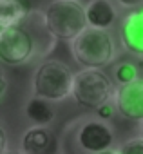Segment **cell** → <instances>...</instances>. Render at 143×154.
Returning <instances> with one entry per match:
<instances>
[{
	"instance_id": "6da1fadb",
	"label": "cell",
	"mask_w": 143,
	"mask_h": 154,
	"mask_svg": "<svg viewBox=\"0 0 143 154\" xmlns=\"http://www.w3.org/2000/svg\"><path fill=\"white\" fill-rule=\"evenodd\" d=\"M73 56L84 69H102L114 58V44L105 29L85 27L73 38Z\"/></svg>"
},
{
	"instance_id": "7a4b0ae2",
	"label": "cell",
	"mask_w": 143,
	"mask_h": 154,
	"mask_svg": "<svg viewBox=\"0 0 143 154\" xmlns=\"http://www.w3.org/2000/svg\"><path fill=\"white\" fill-rule=\"evenodd\" d=\"M44 26L54 38L73 40L87 27L85 9L76 0H53L44 11Z\"/></svg>"
},
{
	"instance_id": "3957f363",
	"label": "cell",
	"mask_w": 143,
	"mask_h": 154,
	"mask_svg": "<svg viewBox=\"0 0 143 154\" xmlns=\"http://www.w3.org/2000/svg\"><path fill=\"white\" fill-rule=\"evenodd\" d=\"M33 91L47 102H62L73 91V72L58 60H47L35 72Z\"/></svg>"
},
{
	"instance_id": "277c9868",
	"label": "cell",
	"mask_w": 143,
	"mask_h": 154,
	"mask_svg": "<svg viewBox=\"0 0 143 154\" xmlns=\"http://www.w3.org/2000/svg\"><path fill=\"white\" fill-rule=\"evenodd\" d=\"M111 80L100 69H84L73 74V91L76 103L85 109H96L111 98Z\"/></svg>"
},
{
	"instance_id": "5b68a950",
	"label": "cell",
	"mask_w": 143,
	"mask_h": 154,
	"mask_svg": "<svg viewBox=\"0 0 143 154\" xmlns=\"http://www.w3.org/2000/svg\"><path fill=\"white\" fill-rule=\"evenodd\" d=\"M35 42L29 31L20 26L0 27V60L8 65H18L33 56Z\"/></svg>"
},
{
	"instance_id": "8992f818",
	"label": "cell",
	"mask_w": 143,
	"mask_h": 154,
	"mask_svg": "<svg viewBox=\"0 0 143 154\" xmlns=\"http://www.w3.org/2000/svg\"><path fill=\"white\" fill-rule=\"evenodd\" d=\"M118 112L132 122L143 120V80L134 78L127 84H121L114 94Z\"/></svg>"
},
{
	"instance_id": "52a82bcc",
	"label": "cell",
	"mask_w": 143,
	"mask_h": 154,
	"mask_svg": "<svg viewBox=\"0 0 143 154\" xmlns=\"http://www.w3.org/2000/svg\"><path fill=\"white\" fill-rule=\"evenodd\" d=\"M78 145L87 154H102L114 145V134L103 122H87L78 131Z\"/></svg>"
},
{
	"instance_id": "ba28073f",
	"label": "cell",
	"mask_w": 143,
	"mask_h": 154,
	"mask_svg": "<svg viewBox=\"0 0 143 154\" xmlns=\"http://www.w3.org/2000/svg\"><path fill=\"white\" fill-rule=\"evenodd\" d=\"M56 136L45 127L36 125L22 136V154H56Z\"/></svg>"
},
{
	"instance_id": "9c48e42d",
	"label": "cell",
	"mask_w": 143,
	"mask_h": 154,
	"mask_svg": "<svg viewBox=\"0 0 143 154\" xmlns=\"http://www.w3.org/2000/svg\"><path fill=\"white\" fill-rule=\"evenodd\" d=\"M120 36L129 53L143 54V11H132L121 20Z\"/></svg>"
},
{
	"instance_id": "30bf717a",
	"label": "cell",
	"mask_w": 143,
	"mask_h": 154,
	"mask_svg": "<svg viewBox=\"0 0 143 154\" xmlns=\"http://www.w3.org/2000/svg\"><path fill=\"white\" fill-rule=\"evenodd\" d=\"M85 20L91 27L107 29L116 20V9L109 0H93L85 8Z\"/></svg>"
},
{
	"instance_id": "8fae6325",
	"label": "cell",
	"mask_w": 143,
	"mask_h": 154,
	"mask_svg": "<svg viewBox=\"0 0 143 154\" xmlns=\"http://www.w3.org/2000/svg\"><path fill=\"white\" fill-rule=\"evenodd\" d=\"M31 11L29 0H0V27L18 26Z\"/></svg>"
},
{
	"instance_id": "7c38bea8",
	"label": "cell",
	"mask_w": 143,
	"mask_h": 154,
	"mask_svg": "<svg viewBox=\"0 0 143 154\" xmlns=\"http://www.w3.org/2000/svg\"><path fill=\"white\" fill-rule=\"evenodd\" d=\"M26 116L35 123V125H49L54 120V109L51 103L44 98H31L26 105Z\"/></svg>"
},
{
	"instance_id": "4fadbf2b",
	"label": "cell",
	"mask_w": 143,
	"mask_h": 154,
	"mask_svg": "<svg viewBox=\"0 0 143 154\" xmlns=\"http://www.w3.org/2000/svg\"><path fill=\"white\" fill-rule=\"evenodd\" d=\"M134 78H138V72H136V67L132 63L125 62V63H120L116 67V80L120 84H127V82H130Z\"/></svg>"
},
{
	"instance_id": "5bb4252c",
	"label": "cell",
	"mask_w": 143,
	"mask_h": 154,
	"mask_svg": "<svg viewBox=\"0 0 143 154\" xmlns=\"http://www.w3.org/2000/svg\"><path fill=\"white\" fill-rule=\"evenodd\" d=\"M116 154H143V140L141 138H132L125 141Z\"/></svg>"
},
{
	"instance_id": "9a60e30c",
	"label": "cell",
	"mask_w": 143,
	"mask_h": 154,
	"mask_svg": "<svg viewBox=\"0 0 143 154\" xmlns=\"http://www.w3.org/2000/svg\"><path fill=\"white\" fill-rule=\"evenodd\" d=\"M96 111H98V116H100L102 120H109V118L112 116V107H111L109 103H103V105L96 107Z\"/></svg>"
},
{
	"instance_id": "2e32d148",
	"label": "cell",
	"mask_w": 143,
	"mask_h": 154,
	"mask_svg": "<svg viewBox=\"0 0 143 154\" xmlns=\"http://www.w3.org/2000/svg\"><path fill=\"white\" fill-rule=\"evenodd\" d=\"M6 91H8V78H6L4 71L0 69V98L6 94Z\"/></svg>"
},
{
	"instance_id": "e0dca14e",
	"label": "cell",
	"mask_w": 143,
	"mask_h": 154,
	"mask_svg": "<svg viewBox=\"0 0 143 154\" xmlns=\"http://www.w3.org/2000/svg\"><path fill=\"white\" fill-rule=\"evenodd\" d=\"M6 145H8V134H6L4 127L0 125V154L6 150Z\"/></svg>"
},
{
	"instance_id": "ac0fdd59",
	"label": "cell",
	"mask_w": 143,
	"mask_h": 154,
	"mask_svg": "<svg viewBox=\"0 0 143 154\" xmlns=\"http://www.w3.org/2000/svg\"><path fill=\"white\" fill-rule=\"evenodd\" d=\"M118 2H120L121 6H125V8H134V6L143 4V0H118Z\"/></svg>"
},
{
	"instance_id": "d6986e66",
	"label": "cell",
	"mask_w": 143,
	"mask_h": 154,
	"mask_svg": "<svg viewBox=\"0 0 143 154\" xmlns=\"http://www.w3.org/2000/svg\"><path fill=\"white\" fill-rule=\"evenodd\" d=\"M2 154H22V152H18V150H4Z\"/></svg>"
},
{
	"instance_id": "ffe728a7",
	"label": "cell",
	"mask_w": 143,
	"mask_h": 154,
	"mask_svg": "<svg viewBox=\"0 0 143 154\" xmlns=\"http://www.w3.org/2000/svg\"><path fill=\"white\" fill-rule=\"evenodd\" d=\"M141 140H143V120H141V136H139Z\"/></svg>"
},
{
	"instance_id": "44dd1931",
	"label": "cell",
	"mask_w": 143,
	"mask_h": 154,
	"mask_svg": "<svg viewBox=\"0 0 143 154\" xmlns=\"http://www.w3.org/2000/svg\"><path fill=\"white\" fill-rule=\"evenodd\" d=\"M102 154H116V152H112V150H105V152H102Z\"/></svg>"
}]
</instances>
